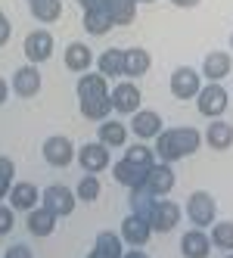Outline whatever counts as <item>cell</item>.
I'll return each mask as SVG.
<instances>
[{
  "label": "cell",
  "instance_id": "obj_46",
  "mask_svg": "<svg viewBox=\"0 0 233 258\" xmlns=\"http://www.w3.org/2000/svg\"><path fill=\"white\" fill-rule=\"evenodd\" d=\"M224 258H233V252H227V255H224Z\"/></svg>",
  "mask_w": 233,
  "mask_h": 258
},
{
  "label": "cell",
  "instance_id": "obj_28",
  "mask_svg": "<svg viewBox=\"0 0 233 258\" xmlns=\"http://www.w3.org/2000/svg\"><path fill=\"white\" fill-rule=\"evenodd\" d=\"M112 25H131L137 19V0H106Z\"/></svg>",
  "mask_w": 233,
  "mask_h": 258
},
{
  "label": "cell",
  "instance_id": "obj_38",
  "mask_svg": "<svg viewBox=\"0 0 233 258\" xmlns=\"http://www.w3.org/2000/svg\"><path fill=\"white\" fill-rule=\"evenodd\" d=\"M10 38H13V25H10L7 16L0 13V47H7V44H10Z\"/></svg>",
  "mask_w": 233,
  "mask_h": 258
},
{
  "label": "cell",
  "instance_id": "obj_29",
  "mask_svg": "<svg viewBox=\"0 0 233 258\" xmlns=\"http://www.w3.org/2000/svg\"><path fill=\"white\" fill-rule=\"evenodd\" d=\"M31 4V16L44 25H53L62 16V0H28Z\"/></svg>",
  "mask_w": 233,
  "mask_h": 258
},
{
  "label": "cell",
  "instance_id": "obj_15",
  "mask_svg": "<svg viewBox=\"0 0 233 258\" xmlns=\"http://www.w3.org/2000/svg\"><path fill=\"white\" fill-rule=\"evenodd\" d=\"M149 224H152V233H171L181 224V206H177L174 199H159Z\"/></svg>",
  "mask_w": 233,
  "mask_h": 258
},
{
  "label": "cell",
  "instance_id": "obj_5",
  "mask_svg": "<svg viewBox=\"0 0 233 258\" xmlns=\"http://www.w3.org/2000/svg\"><path fill=\"white\" fill-rule=\"evenodd\" d=\"M109 100H112V112H118V115H134L137 109H140L143 94H140V87L128 78V81H118L109 90Z\"/></svg>",
  "mask_w": 233,
  "mask_h": 258
},
{
  "label": "cell",
  "instance_id": "obj_40",
  "mask_svg": "<svg viewBox=\"0 0 233 258\" xmlns=\"http://www.w3.org/2000/svg\"><path fill=\"white\" fill-rule=\"evenodd\" d=\"M7 97H10V84H7L4 78H0V106L7 103Z\"/></svg>",
  "mask_w": 233,
  "mask_h": 258
},
{
  "label": "cell",
  "instance_id": "obj_16",
  "mask_svg": "<svg viewBox=\"0 0 233 258\" xmlns=\"http://www.w3.org/2000/svg\"><path fill=\"white\" fill-rule=\"evenodd\" d=\"M230 72H233V59H230L227 50H211V53H205V59H202V78L205 81H218L221 84Z\"/></svg>",
  "mask_w": 233,
  "mask_h": 258
},
{
  "label": "cell",
  "instance_id": "obj_7",
  "mask_svg": "<svg viewBox=\"0 0 233 258\" xmlns=\"http://www.w3.org/2000/svg\"><path fill=\"white\" fill-rule=\"evenodd\" d=\"M174 183H177V174H174V165L168 162H156L146 168V180H143V187H146L152 196H168L174 190Z\"/></svg>",
  "mask_w": 233,
  "mask_h": 258
},
{
  "label": "cell",
  "instance_id": "obj_12",
  "mask_svg": "<svg viewBox=\"0 0 233 258\" xmlns=\"http://www.w3.org/2000/svg\"><path fill=\"white\" fill-rule=\"evenodd\" d=\"M131 134L140 137V140H156L159 134L165 131V124H162V115L152 112V109H137V112L131 115Z\"/></svg>",
  "mask_w": 233,
  "mask_h": 258
},
{
  "label": "cell",
  "instance_id": "obj_17",
  "mask_svg": "<svg viewBox=\"0 0 233 258\" xmlns=\"http://www.w3.org/2000/svg\"><path fill=\"white\" fill-rule=\"evenodd\" d=\"M62 62H65V69L68 72H75V75H84V72H91L94 69V50L87 47V44H81V41H71L68 47H65V56H62Z\"/></svg>",
  "mask_w": 233,
  "mask_h": 258
},
{
  "label": "cell",
  "instance_id": "obj_21",
  "mask_svg": "<svg viewBox=\"0 0 233 258\" xmlns=\"http://www.w3.org/2000/svg\"><path fill=\"white\" fill-rule=\"evenodd\" d=\"M202 143H208L211 150H218V153L230 150V146H233V124L224 121V118H211V124L205 127V134H202Z\"/></svg>",
  "mask_w": 233,
  "mask_h": 258
},
{
  "label": "cell",
  "instance_id": "obj_11",
  "mask_svg": "<svg viewBox=\"0 0 233 258\" xmlns=\"http://www.w3.org/2000/svg\"><path fill=\"white\" fill-rule=\"evenodd\" d=\"M22 50H25V59H28L31 66L47 62V59L53 56V34H50L47 28L31 31L28 38H25V44H22Z\"/></svg>",
  "mask_w": 233,
  "mask_h": 258
},
{
  "label": "cell",
  "instance_id": "obj_23",
  "mask_svg": "<svg viewBox=\"0 0 233 258\" xmlns=\"http://www.w3.org/2000/svg\"><path fill=\"white\" fill-rule=\"evenodd\" d=\"M128 137H131V127L124 124V121H118V118H106V121H100V143L103 146H124L128 143Z\"/></svg>",
  "mask_w": 233,
  "mask_h": 258
},
{
  "label": "cell",
  "instance_id": "obj_3",
  "mask_svg": "<svg viewBox=\"0 0 233 258\" xmlns=\"http://www.w3.org/2000/svg\"><path fill=\"white\" fill-rule=\"evenodd\" d=\"M187 218H190V224H196L199 230L211 227L214 221H218V202H214V196L208 190H196L187 199Z\"/></svg>",
  "mask_w": 233,
  "mask_h": 258
},
{
  "label": "cell",
  "instance_id": "obj_10",
  "mask_svg": "<svg viewBox=\"0 0 233 258\" xmlns=\"http://www.w3.org/2000/svg\"><path fill=\"white\" fill-rule=\"evenodd\" d=\"M10 202L7 206L13 209V212H31V209H38L41 206V190L34 187L31 180H16L13 187H10V196H7Z\"/></svg>",
  "mask_w": 233,
  "mask_h": 258
},
{
  "label": "cell",
  "instance_id": "obj_14",
  "mask_svg": "<svg viewBox=\"0 0 233 258\" xmlns=\"http://www.w3.org/2000/svg\"><path fill=\"white\" fill-rule=\"evenodd\" d=\"M118 233H121V239L128 246L143 249V246L149 243V236H152V224H149L146 218H140V215H128V218L121 221V230Z\"/></svg>",
  "mask_w": 233,
  "mask_h": 258
},
{
  "label": "cell",
  "instance_id": "obj_31",
  "mask_svg": "<svg viewBox=\"0 0 233 258\" xmlns=\"http://www.w3.org/2000/svg\"><path fill=\"white\" fill-rule=\"evenodd\" d=\"M208 239H211L214 249L233 252V221H214L211 230H208Z\"/></svg>",
  "mask_w": 233,
  "mask_h": 258
},
{
  "label": "cell",
  "instance_id": "obj_1",
  "mask_svg": "<svg viewBox=\"0 0 233 258\" xmlns=\"http://www.w3.org/2000/svg\"><path fill=\"white\" fill-rule=\"evenodd\" d=\"M199 146H202V134L196 131V127H165V131L156 137L152 153H156L159 162L174 165V162L193 156Z\"/></svg>",
  "mask_w": 233,
  "mask_h": 258
},
{
  "label": "cell",
  "instance_id": "obj_43",
  "mask_svg": "<svg viewBox=\"0 0 233 258\" xmlns=\"http://www.w3.org/2000/svg\"><path fill=\"white\" fill-rule=\"evenodd\" d=\"M75 4H81V7L87 10V7H94V4H97V0H75Z\"/></svg>",
  "mask_w": 233,
  "mask_h": 258
},
{
  "label": "cell",
  "instance_id": "obj_27",
  "mask_svg": "<svg viewBox=\"0 0 233 258\" xmlns=\"http://www.w3.org/2000/svg\"><path fill=\"white\" fill-rule=\"evenodd\" d=\"M100 94H109V78L100 75V72H84L78 78V100L100 97Z\"/></svg>",
  "mask_w": 233,
  "mask_h": 258
},
{
  "label": "cell",
  "instance_id": "obj_4",
  "mask_svg": "<svg viewBox=\"0 0 233 258\" xmlns=\"http://www.w3.org/2000/svg\"><path fill=\"white\" fill-rule=\"evenodd\" d=\"M75 190L65 187V183H50V187L41 193V206L50 209L56 218H68L71 212H75Z\"/></svg>",
  "mask_w": 233,
  "mask_h": 258
},
{
  "label": "cell",
  "instance_id": "obj_34",
  "mask_svg": "<svg viewBox=\"0 0 233 258\" xmlns=\"http://www.w3.org/2000/svg\"><path fill=\"white\" fill-rule=\"evenodd\" d=\"M97 249H103V252H109V255L121 258V255H124V239H121V233H115V230H100V236H97Z\"/></svg>",
  "mask_w": 233,
  "mask_h": 258
},
{
  "label": "cell",
  "instance_id": "obj_36",
  "mask_svg": "<svg viewBox=\"0 0 233 258\" xmlns=\"http://www.w3.org/2000/svg\"><path fill=\"white\" fill-rule=\"evenodd\" d=\"M13 224H16V212L0 202V236H7V233L13 230Z\"/></svg>",
  "mask_w": 233,
  "mask_h": 258
},
{
  "label": "cell",
  "instance_id": "obj_45",
  "mask_svg": "<svg viewBox=\"0 0 233 258\" xmlns=\"http://www.w3.org/2000/svg\"><path fill=\"white\" fill-rule=\"evenodd\" d=\"M230 50H233V34H230Z\"/></svg>",
  "mask_w": 233,
  "mask_h": 258
},
{
  "label": "cell",
  "instance_id": "obj_33",
  "mask_svg": "<svg viewBox=\"0 0 233 258\" xmlns=\"http://www.w3.org/2000/svg\"><path fill=\"white\" fill-rule=\"evenodd\" d=\"M124 159L140 165V168H149V165H156V153L149 150L146 143H134V146H124Z\"/></svg>",
  "mask_w": 233,
  "mask_h": 258
},
{
  "label": "cell",
  "instance_id": "obj_39",
  "mask_svg": "<svg viewBox=\"0 0 233 258\" xmlns=\"http://www.w3.org/2000/svg\"><path fill=\"white\" fill-rule=\"evenodd\" d=\"M174 7H181V10H193V7H199L202 0H171Z\"/></svg>",
  "mask_w": 233,
  "mask_h": 258
},
{
  "label": "cell",
  "instance_id": "obj_26",
  "mask_svg": "<svg viewBox=\"0 0 233 258\" xmlns=\"http://www.w3.org/2000/svg\"><path fill=\"white\" fill-rule=\"evenodd\" d=\"M97 72H100V75H106V78H118V75H124V50H121V47L103 50L100 59H97Z\"/></svg>",
  "mask_w": 233,
  "mask_h": 258
},
{
  "label": "cell",
  "instance_id": "obj_24",
  "mask_svg": "<svg viewBox=\"0 0 233 258\" xmlns=\"http://www.w3.org/2000/svg\"><path fill=\"white\" fill-rule=\"evenodd\" d=\"M149 66H152L149 50H143V47H128L124 50V75H128L131 81L140 78V75H146Z\"/></svg>",
  "mask_w": 233,
  "mask_h": 258
},
{
  "label": "cell",
  "instance_id": "obj_18",
  "mask_svg": "<svg viewBox=\"0 0 233 258\" xmlns=\"http://www.w3.org/2000/svg\"><path fill=\"white\" fill-rule=\"evenodd\" d=\"M56 221H59V218L53 215L50 209L38 206V209H31V212L25 215V227H28L31 236L44 239V236H53V233H56Z\"/></svg>",
  "mask_w": 233,
  "mask_h": 258
},
{
  "label": "cell",
  "instance_id": "obj_8",
  "mask_svg": "<svg viewBox=\"0 0 233 258\" xmlns=\"http://www.w3.org/2000/svg\"><path fill=\"white\" fill-rule=\"evenodd\" d=\"M199 90H202V75L193 66H181L171 72V94L177 100H196Z\"/></svg>",
  "mask_w": 233,
  "mask_h": 258
},
{
  "label": "cell",
  "instance_id": "obj_41",
  "mask_svg": "<svg viewBox=\"0 0 233 258\" xmlns=\"http://www.w3.org/2000/svg\"><path fill=\"white\" fill-rule=\"evenodd\" d=\"M121 258H149L146 252H143V249H131V252H124Z\"/></svg>",
  "mask_w": 233,
  "mask_h": 258
},
{
  "label": "cell",
  "instance_id": "obj_47",
  "mask_svg": "<svg viewBox=\"0 0 233 258\" xmlns=\"http://www.w3.org/2000/svg\"><path fill=\"white\" fill-rule=\"evenodd\" d=\"M0 13H4V10H0Z\"/></svg>",
  "mask_w": 233,
  "mask_h": 258
},
{
  "label": "cell",
  "instance_id": "obj_13",
  "mask_svg": "<svg viewBox=\"0 0 233 258\" xmlns=\"http://www.w3.org/2000/svg\"><path fill=\"white\" fill-rule=\"evenodd\" d=\"M41 84H44V78H41L38 66H22V69H16L10 90L16 97H22V100H31V97L41 94Z\"/></svg>",
  "mask_w": 233,
  "mask_h": 258
},
{
  "label": "cell",
  "instance_id": "obj_2",
  "mask_svg": "<svg viewBox=\"0 0 233 258\" xmlns=\"http://www.w3.org/2000/svg\"><path fill=\"white\" fill-rule=\"evenodd\" d=\"M227 106H230V94L218 81L202 84V90L196 94V109H199V115H205V118H221L227 112Z\"/></svg>",
  "mask_w": 233,
  "mask_h": 258
},
{
  "label": "cell",
  "instance_id": "obj_37",
  "mask_svg": "<svg viewBox=\"0 0 233 258\" xmlns=\"http://www.w3.org/2000/svg\"><path fill=\"white\" fill-rule=\"evenodd\" d=\"M4 258H34V252H31L25 243H16V246H10V249L4 252Z\"/></svg>",
  "mask_w": 233,
  "mask_h": 258
},
{
  "label": "cell",
  "instance_id": "obj_20",
  "mask_svg": "<svg viewBox=\"0 0 233 258\" xmlns=\"http://www.w3.org/2000/svg\"><path fill=\"white\" fill-rule=\"evenodd\" d=\"M211 249H214V246H211L208 233L199 230V227H193V230H187V233L181 236V255H184V258H208Z\"/></svg>",
  "mask_w": 233,
  "mask_h": 258
},
{
  "label": "cell",
  "instance_id": "obj_35",
  "mask_svg": "<svg viewBox=\"0 0 233 258\" xmlns=\"http://www.w3.org/2000/svg\"><path fill=\"white\" fill-rule=\"evenodd\" d=\"M13 183H16V162L10 156H0V202L10 196Z\"/></svg>",
  "mask_w": 233,
  "mask_h": 258
},
{
  "label": "cell",
  "instance_id": "obj_30",
  "mask_svg": "<svg viewBox=\"0 0 233 258\" xmlns=\"http://www.w3.org/2000/svg\"><path fill=\"white\" fill-rule=\"evenodd\" d=\"M156 202H159V196H152L146 187H137V190H131V215H140V218H152V212H156Z\"/></svg>",
  "mask_w": 233,
  "mask_h": 258
},
{
  "label": "cell",
  "instance_id": "obj_19",
  "mask_svg": "<svg viewBox=\"0 0 233 258\" xmlns=\"http://www.w3.org/2000/svg\"><path fill=\"white\" fill-rule=\"evenodd\" d=\"M84 28H87V34H94V38H100V34H109V31L115 28L109 10H106V0H97L94 7L84 10Z\"/></svg>",
  "mask_w": 233,
  "mask_h": 258
},
{
  "label": "cell",
  "instance_id": "obj_22",
  "mask_svg": "<svg viewBox=\"0 0 233 258\" xmlns=\"http://www.w3.org/2000/svg\"><path fill=\"white\" fill-rule=\"evenodd\" d=\"M112 174H115V183H121V187H128V190L143 187V180H146V168H140V165H134L128 159L115 162L112 165Z\"/></svg>",
  "mask_w": 233,
  "mask_h": 258
},
{
  "label": "cell",
  "instance_id": "obj_32",
  "mask_svg": "<svg viewBox=\"0 0 233 258\" xmlns=\"http://www.w3.org/2000/svg\"><path fill=\"white\" fill-rule=\"evenodd\" d=\"M100 193H103V187H100V177H97V174H84V177L78 180V187H75V196H78L81 202H97Z\"/></svg>",
  "mask_w": 233,
  "mask_h": 258
},
{
  "label": "cell",
  "instance_id": "obj_25",
  "mask_svg": "<svg viewBox=\"0 0 233 258\" xmlns=\"http://www.w3.org/2000/svg\"><path fill=\"white\" fill-rule=\"evenodd\" d=\"M81 103V115L87 121H106L112 115V100L109 94H100V97H87V100H78Z\"/></svg>",
  "mask_w": 233,
  "mask_h": 258
},
{
  "label": "cell",
  "instance_id": "obj_42",
  "mask_svg": "<svg viewBox=\"0 0 233 258\" xmlns=\"http://www.w3.org/2000/svg\"><path fill=\"white\" fill-rule=\"evenodd\" d=\"M87 258H115V255H109V252H103V249H97V246H94Z\"/></svg>",
  "mask_w": 233,
  "mask_h": 258
},
{
  "label": "cell",
  "instance_id": "obj_9",
  "mask_svg": "<svg viewBox=\"0 0 233 258\" xmlns=\"http://www.w3.org/2000/svg\"><path fill=\"white\" fill-rule=\"evenodd\" d=\"M78 165H81L87 174H100V171H106V168L112 165V159H109V146H103L100 140L78 146Z\"/></svg>",
  "mask_w": 233,
  "mask_h": 258
},
{
  "label": "cell",
  "instance_id": "obj_6",
  "mask_svg": "<svg viewBox=\"0 0 233 258\" xmlns=\"http://www.w3.org/2000/svg\"><path fill=\"white\" fill-rule=\"evenodd\" d=\"M44 159L47 165H53V168H68L71 162H75V143H71L65 134H53L44 140Z\"/></svg>",
  "mask_w": 233,
  "mask_h": 258
},
{
  "label": "cell",
  "instance_id": "obj_44",
  "mask_svg": "<svg viewBox=\"0 0 233 258\" xmlns=\"http://www.w3.org/2000/svg\"><path fill=\"white\" fill-rule=\"evenodd\" d=\"M137 4H156V0H137Z\"/></svg>",
  "mask_w": 233,
  "mask_h": 258
}]
</instances>
